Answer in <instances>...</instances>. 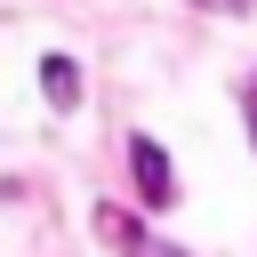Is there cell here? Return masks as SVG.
<instances>
[{"label": "cell", "instance_id": "6da1fadb", "mask_svg": "<svg viewBox=\"0 0 257 257\" xmlns=\"http://www.w3.org/2000/svg\"><path fill=\"white\" fill-rule=\"evenodd\" d=\"M128 169H137V193H145L153 209L177 201V169H169V153H161L153 137H128Z\"/></svg>", "mask_w": 257, "mask_h": 257}, {"label": "cell", "instance_id": "7a4b0ae2", "mask_svg": "<svg viewBox=\"0 0 257 257\" xmlns=\"http://www.w3.org/2000/svg\"><path fill=\"white\" fill-rule=\"evenodd\" d=\"M40 88H48V104L72 112V104H80V64H72V56H48V64H40Z\"/></svg>", "mask_w": 257, "mask_h": 257}, {"label": "cell", "instance_id": "3957f363", "mask_svg": "<svg viewBox=\"0 0 257 257\" xmlns=\"http://www.w3.org/2000/svg\"><path fill=\"white\" fill-rule=\"evenodd\" d=\"M96 233H104L112 249H145V233H137V217H120V209H96Z\"/></svg>", "mask_w": 257, "mask_h": 257}, {"label": "cell", "instance_id": "277c9868", "mask_svg": "<svg viewBox=\"0 0 257 257\" xmlns=\"http://www.w3.org/2000/svg\"><path fill=\"white\" fill-rule=\"evenodd\" d=\"M201 8H217V16H241V8H249V0H201Z\"/></svg>", "mask_w": 257, "mask_h": 257}, {"label": "cell", "instance_id": "5b68a950", "mask_svg": "<svg viewBox=\"0 0 257 257\" xmlns=\"http://www.w3.org/2000/svg\"><path fill=\"white\" fill-rule=\"evenodd\" d=\"M249 137H257V80H249Z\"/></svg>", "mask_w": 257, "mask_h": 257}, {"label": "cell", "instance_id": "8992f818", "mask_svg": "<svg viewBox=\"0 0 257 257\" xmlns=\"http://www.w3.org/2000/svg\"><path fill=\"white\" fill-rule=\"evenodd\" d=\"M161 257H177V249H161Z\"/></svg>", "mask_w": 257, "mask_h": 257}]
</instances>
